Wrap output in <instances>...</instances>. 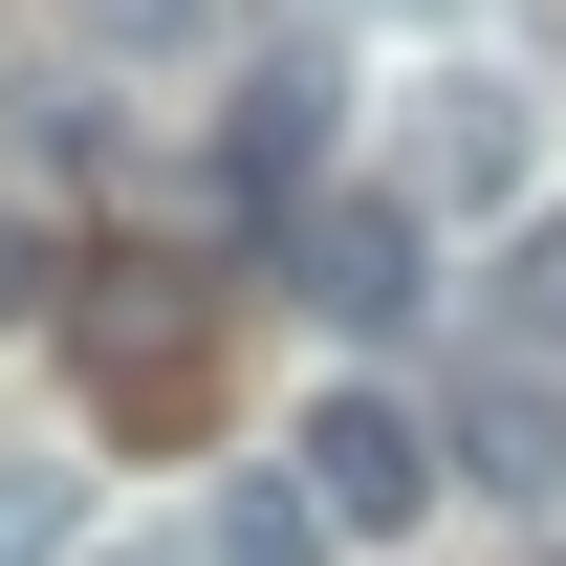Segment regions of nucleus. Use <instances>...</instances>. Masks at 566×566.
Segmentation results:
<instances>
[{
    "mask_svg": "<svg viewBox=\"0 0 566 566\" xmlns=\"http://www.w3.org/2000/svg\"><path fill=\"white\" fill-rule=\"evenodd\" d=\"M66 545V480H44V458H0V566H44Z\"/></svg>",
    "mask_w": 566,
    "mask_h": 566,
    "instance_id": "f8f14e48",
    "label": "nucleus"
},
{
    "mask_svg": "<svg viewBox=\"0 0 566 566\" xmlns=\"http://www.w3.org/2000/svg\"><path fill=\"white\" fill-rule=\"evenodd\" d=\"M392 197H415V218H523V197H545L523 87H501V66H415V87H392Z\"/></svg>",
    "mask_w": 566,
    "mask_h": 566,
    "instance_id": "f03ea898",
    "label": "nucleus"
},
{
    "mask_svg": "<svg viewBox=\"0 0 566 566\" xmlns=\"http://www.w3.org/2000/svg\"><path fill=\"white\" fill-rule=\"evenodd\" d=\"M327 545H349V523L305 501V458H283V480H218V501H197V566H327Z\"/></svg>",
    "mask_w": 566,
    "mask_h": 566,
    "instance_id": "0eeeda50",
    "label": "nucleus"
},
{
    "mask_svg": "<svg viewBox=\"0 0 566 566\" xmlns=\"http://www.w3.org/2000/svg\"><path fill=\"white\" fill-rule=\"evenodd\" d=\"M66 283H87V262H66V240H44L22 197H0V327H66Z\"/></svg>",
    "mask_w": 566,
    "mask_h": 566,
    "instance_id": "9d476101",
    "label": "nucleus"
},
{
    "mask_svg": "<svg viewBox=\"0 0 566 566\" xmlns=\"http://www.w3.org/2000/svg\"><path fill=\"white\" fill-rule=\"evenodd\" d=\"M109 153V87H22V175H87Z\"/></svg>",
    "mask_w": 566,
    "mask_h": 566,
    "instance_id": "9b49d317",
    "label": "nucleus"
},
{
    "mask_svg": "<svg viewBox=\"0 0 566 566\" xmlns=\"http://www.w3.org/2000/svg\"><path fill=\"white\" fill-rule=\"evenodd\" d=\"M197 22H218V0H66L87 66H197Z\"/></svg>",
    "mask_w": 566,
    "mask_h": 566,
    "instance_id": "1a4fd4ad",
    "label": "nucleus"
},
{
    "mask_svg": "<svg viewBox=\"0 0 566 566\" xmlns=\"http://www.w3.org/2000/svg\"><path fill=\"white\" fill-rule=\"evenodd\" d=\"M66 370H87L109 436H175L197 370H218V305H197L175 262H87V283H66Z\"/></svg>",
    "mask_w": 566,
    "mask_h": 566,
    "instance_id": "f257e3e1",
    "label": "nucleus"
},
{
    "mask_svg": "<svg viewBox=\"0 0 566 566\" xmlns=\"http://www.w3.org/2000/svg\"><path fill=\"white\" fill-rule=\"evenodd\" d=\"M436 458H458V480H501L523 523H545V501H566V392H480V415H436Z\"/></svg>",
    "mask_w": 566,
    "mask_h": 566,
    "instance_id": "423d86ee",
    "label": "nucleus"
},
{
    "mask_svg": "<svg viewBox=\"0 0 566 566\" xmlns=\"http://www.w3.org/2000/svg\"><path fill=\"white\" fill-rule=\"evenodd\" d=\"M283 262H305V305H327L349 349H392V327L436 305V218L370 175V197H305V218H283Z\"/></svg>",
    "mask_w": 566,
    "mask_h": 566,
    "instance_id": "20e7f679",
    "label": "nucleus"
},
{
    "mask_svg": "<svg viewBox=\"0 0 566 566\" xmlns=\"http://www.w3.org/2000/svg\"><path fill=\"white\" fill-rule=\"evenodd\" d=\"M327 109H349V87L305 66V44H262V66L218 87V132H197V197L218 218H305L327 197Z\"/></svg>",
    "mask_w": 566,
    "mask_h": 566,
    "instance_id": "7ed1b4c3",
    "label": "nucleus"
},
{
    "mask_svg": "<svg viewBox=\"0 0 566 566\" xmlns=\"http://www.w3.org/2000/svg\"><path fill=\"white\" fill-rule=\"evenodd\" d=\"M283 458H305V501H327L349 545H392V523L458 480V458H436V415H415V392H370V370H349V392H305V436H283Z\"/></svg>",
    "mask_w": 566,
    "mask_h": 566,
    "instance_id": "39448f33",
    "label": "nucleus"
},
{
    "mask_svg": "<svg viewBox=\"0 0 566 566\" xmlns=\"http://www.w3.org/2000/svg\"><path fill=\"white\" fill-rule=\"evenodd\" d=\"M501 327H523V349H566V197L501 218Z\"/></svg>",
    "mask_w": 566,
    "mask_h": 566,
    "instance_id": "6e6552de",
    "label": "nucleus"
}]
</instances>
